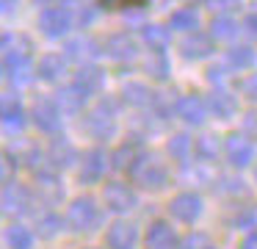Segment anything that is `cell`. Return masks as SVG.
Instances as JSON below:
<instances>
[{"label":"cell","instance_id":"1","mask_svg":"<svg viewBox=\"0 0 257 249\" xmlns=\"http://www.w3.org/2000/svg\"><path fill=\"white\" fill-rule=\"evenodd\" d=\"M34 44L23 33H6L3 36V69L12 83H28L36 75V64L31 58Z\"/></svg>","mask_w":257,"mask_h":249},{"label":"cell","instance_id":"2","mask_svg":"<svg viewBox=\"0 0 257 249\" xmlns=\"http://www.w3.org/2000/svg\"><path fill=\"white\" fill-rule=\"evenodd\" d=\"M130 183L139 188H147V191H161V188H166L169 183V166L163 163L158 155H141L139 163L130 169Z\"/></svg>","mask_w":257,"mask_h":249},{"label":"cell","instance_id":"3","mask_svg":"<svg viewBox=\"0 0 257 249\" xmlns=\"http://www.w3.org/2000/svg\"><path fill=\"white\" fill-rule=\"evenodd\" d=\"M64 219H67V227L72 232H91L94 227H100L102 210H100V205H97L94 197L83 194V197H75L72 202H69Z\"/></svg>","mask_w":257,"mask_h":249},{"label":"cell","instance_id":"4","mask_svg":"<svg viewBox=\"0 0 257 249\" xmlns=\"http://www.w3.org/2000/svg\"><path fill=\"white\" fill-rule=\"evenodd\" d=\"M169 216L180 224H196L205 213V199L199 197L196 191H180L169 199Z\"/></svg>","mask_w":257,"mask_h":249},{"label":"cell","instance_id":"5","mask_svg":"<svg viewBox=\"0 0 257 249\" xmlns=\"http://www.w3.org/2000/svg\"><path fill=\"white\" fill-rule=\"evenodd\" d=\"M75 25V17H72V9L64 3H56V6H47L45 11L39 14V31L50 39H61L72 31Z\"/></svg>","mask_w":257,"mask_h":249},{"label":"cell","instance_id":"6","mask_svg":"<svg viewBox=\"0 0 257 249\" xmlns=\"http://www.w3.org/2000/svg\"><path fill=\"white\" fill-rule=\"evenodd\" d=\"M102 202H105V210H111V213H130L139 205V197H136L130 183L111 180L102 186Z\"/></svg>","mask_w":257,"mask_h":249},{"label":"cell","instance_id":"7","mask_svg":"<svg viewBox=\"0 0 257 249\" xmlns=\"http://www.w3.org/2000/svg\"><path fill=\"white\" fill-rule=\"evenodd\" d=\"M180 246H183V238L177 235L172 221L155 219L144 230V249H180Z\"/></svg>","mask_w":257,"mask_h":249},{"label":"cell","instance_id":"8","mask_svg":"<svg viewBox=\"0 0 257 249\" xmlns=\"http://www.w3.org/2000/svg\"><path fill=\"white\" fill-rule=\"evenodd\" d=\"M111 163V155H105L100 147H91L80 155V169H78V180L83 186H94L105 177V169Z\"/></svg>","mask_w":257,"mask_h":249},{"label":"cell","instance_id":"9","mask_svg":"<svg viewBox=\"0 0 257 249\" xmlns=\"http://www.w3.org/2000/svg\"><path fill=\"white\" fill-rule=\"evenodd\" d=\"M83 127H86V133H89L91 138H97V141H108V138H113V133H116L113 111L105 108V103L97 105V108H91L89 114L83 116Z\"/></svg>","mask_w":257,"mask_h":249},{"label":"cell","instance_id":"10","mask_svg":"<svg viewBox=\"0 0 257 249\" xmlns=\"http://www.w3.org/2000/svg\"><path fill=\"white\" fill-rule=\"evenodd\" d=\"M139 227L127 219H116L105 227V246L108 249H136L139 246Z\"/></svg>","mask_w":257,"mask_h":249},{"label":"cell","instance_id":"11","mask_svg":"<svg viewBox=\"0 0 257 249\" xmlns=\"http://www.w3.org/2000/svg\"><path fill=\"white\" fill-rule=\"evenodd\" d=\"M224 155H227L229 166L246 169L249 163H254V144L243 133H229L227 141H224Z\"/></svg>","mask_w":257,"mask_h":249},{"label":"cell","instance_id":"12","mask_svg":"<svg viewBox=\"0 0 257 249\" xmlns=\"http://www.w3.org/2000/svg\"><path fill=\"white\" fill-rule=\"evenodd\" d=\"M34 122L42 133H58L61 130V108L53 97H36L34 103Z\"/></svg>","mask_w":257,"mask_h":249},{"label":"cell","instance_id":"13","mask_svg":"<svg viewBox=\"0 0 257 249\" xmlns=\"http://www.w3.org/2000/svg\"><path fill=\"white\" fill-rule=\"evenodd\" d=\"M100 53H102V47L91 36H75V39H69L67 47H64L67 61H75V64H80V66H91V61Z\"/></svg>","mask_w":257,"mask_h":249},{"label":"cell","instance_id":"14","mask_svg":"<svg viewBox=\"0 0 257 249\" xmlns=\"http://www.w3.org/2000/svg\"><path fill=\"white\" fill-rule=\"evenodd\" d=\"M102 53L111 55V58H116V61H127V58H133V55L139 53V42H136L127 31H119V33H111V36L105 39Z\"/></svg>","mask_w":257,"mask_h":249},{"label":"cell","instance_id":"15","mask_svg":"<svg viewBox=\"0 0 257 249\" xmlns=\"http://www.w3.org/2000/svg\"><path fill=\"white\" fill-rule=\"evenodd\" d=\"M174 111H177V116L183 122H188V125H202V122L207 119V100H202L199 94H185V97L177 100Z\"/></svg>","mask_w":257,"mask_h":249},{"label":"cell","instance_id":"16","mask_svg":"<svg viewBox=\"0 0 257 249\" xmlns=\"http://www.w3.org/2000/svg\"><path fill=\"white\" fill-rule=\"evenodd\" d=\"M31 208V191L20 183H6L3 186V210L6 216H14V213H25Z\"/></svg>","mask_w":257,"mask_h":249},{"label":"cell","instance_id":"17","mask_svg":"<svg viewBox=\"0 0 257 249\" xmlns=\"http://www.w3.org/2000/svg\"><path fill=\"white\" fill-rule=\"evenodd\" d=\"M36 194L47 205L58 202L64 197V188H61V180H58L56 169H36Z\"/></svg>","mask_w":257,"mask_h":249},{"label":"cell","instance_id":"18","mask_svg":"<svg viewBox=\"0 0 257 249\" xmlns=\"http://www.w3.org/2000/svg\"><path fill=\"white\" fill-rule=\"evenodd\" d=\"M180 50H183L185 58H207L213 53V36L202 31L185 33L183 42H180Z\"/></svg>","mask_w":257,"mask_h":249},{"label":"cell","instance_id":"19","mask_svg":"<svg viewBox=\"0 0 257 249\" xmlns=\"http://www.w3.org/2000/svg\"><path fill=\"white\" fill-rule=\"evenodd\" d=\"M86 100H89V94L80 86H75V83L58 89V94H56V103H58V108H61V114H80Z\"/></svg>","mask_w":257,"mask_h":249},{"label":"cell","instance_id":"20","mask_svg":"<svg viewBox=\"0 0 257 249\" xmlns=\"http://www.w3.org/2000/svg\"><path fill=\"white\" fill-rule=\"evenodd\" d=\"M67 72V55L64 53H45L36 64V75L47 83H56Z\"/></svg>","mask_w":257,"mask_h":249},{"label":"cell","instance_id":"21","mask_svg":"<svg viewBox=\"0 0 257 249\" xmlns=\"http://www.w3.org/2000/svg\"><path fill=\"white\" fill-rule=\"evenodd\" d=\"M207 111L216 114V119H232L238 114V97H232L224 89H216V92L207 97Z\"/></svg>","mask_w":257,"mask_h":249},{"label":"cell","instance_id":"22","mask_svg":"<svg viewBox=\"0 0 257 249\" xmlns=\"http://www.w3.org/2000/svg\"><path fill=\"white\" fill-rule=\"evenodd\" d=\"M141 155H144V152H141V147L136 141H124V144H119V147L111 152V166L116 172H127V175H130V169L139 163Z\"/></svg>","mask_w":257,"mask_h":249},{"label":"cell","instance_id":"23","mask_svg":"<svg viewBox=\"0 0 257 249\" xmlns=\"http://www.w3.org/2000/svg\"><path fill=\"white\" fill-rule=\"evenodd\" d=\"M78 160V149L67 141V138H56L47 149V163H53V169H67Z\"/></svg>","mask_w":257,"mask_h":249},{"label":"cell","instance_id":"24","mask_svg":"<svg viewBox=\"0 0 257 249\" xmlns=\"http://www.w3.org/2000/svg\"><path fill=\"white\" fill-rule=\"evenodd\" d=\"M75 86H80L86 94H97L105 86V72L100 66H80L75 75Z\"/></svg>","mask_w":257,"mask_h":249},{"label":"cell","instance_id":"25","mask_svg":"<svg viewBox=\"0 0 257 249\" xmlns=\"http://www.w3.org/2000/svg\"><path fill=\"white\" fill-rule=\"evenodd\" d=\"M64 227H67V219H61L56 210H45L42 216H36V232H39V238H45V241H50L58 232H64Z\"/></svg>","mask_w":257,"mask_h":249},{"label":"cell","instance_id":"26","mask_svg":"<svg viewBox=\"0 0 257 249\" xmlns=\"http://www.w3.org/2000/svg\"><path fill=\"white\" fill-rule=\"evenodd\" d=\"M3 122H6L9 130H23L25 127V108L12 94H3Z\"/></svg>","mask_w":257,"mask_h":249},{"label":"cell","instance_id":"27","mask_svg":"<svg viewBox=\"0 0 257 249\" xmlns=\"http://www.w3.org/2000/svg\"><path fill=\"white\" fill-rule=\"evenodd\" d=\"M169 28H172V31H183V33H194L196 28H199V14H196V9H188V6L174 9L172 17H169Z\"/></svg>","mask_w":257,"mask_h":249},{"label":"cell","instance_id":"28","mask_svg":"<svg viewBox=\"0 0 257 249\" xmlns=\"http://www.w3.org/2000/svg\"><path fill=\"white\" fill-rule=\"evenodd\" d=\"M6 243H9V249H34V232L25 224L14 221L6 230Z\"/></svg>","mask_w":257,"mask_h":249},{"label":"cell","instance_id":"29","mask_svg":"<svg viewBox=\"0 0 257 249\" xmlns=\"http://www.w3.org/2000/svg\"><path fill=\"white\" fill-rule=\"evenodd\" d=\"M227 61L232 69H249V66L257 64V50L249 47V44H238V47H229Z\"/></svg>","mask_w":257,"mask_h":249},{"label":"cell","instance_id":"30","mask_svg":"<svg viewBox=\"0 0 257 249\" xmlns=\"http://www.w3.org/2000/svg\"><path fill=\"white\" fill-rule=\"evenodd\" d=\"M210 36L216 39V42H232V39L238 36V22H235L232 17H216V20L210 22Z\"/></svg>","mask_w":257,"mask_h":249},{"label":"cell","instance_id":"31","mask_svg":"<svg viewBox=\"0 0 257 249\" xmlns=\"http://www.w3.org/2000/svg\"><path fill=\"white\" fill-rule=\"evenodd\" d=\"M141 39H144L152 50L161 53V50L169 47V39H172V36H169V31L163 25H144V28H141Z\"/></svg>","mask_w":257,"mask_h":249},{"label":"cell","instance_id":"32","mask_svg":"<svg viewBox=\"0 0 257 249\" xmlns=\"http://www.w3.org/2000/svg\"><path fill=\"white\" fill-rule=\"evenodd\" d=\"M122 100L127 105H147L152 100V92L144 83H127V86L122 89Z\"/></svg>","mask_w":257,"mask_h":249},{"label":"cell","instance_id":"33","mask_svg":"<svg viewBox=\"0 0 257 249\" xmlns=\"http://www.w3.org/2000/svg\"><path fill=\"white\" fill-rule=\"evenodd\" d=\"M191 149H194V138H188L185 133H177V136H172V141H169V155L177 158V160H185Z\"/></svg>","mask_w":257,"mask_h":249},{"label":"cell","instance_id":"34","mask_svg":"<svg viewBox=\"0 0 257 249\" xmlns=\"http://www.w3.org/2000/svg\"><path fill=\"white\" fill-rule=\"evenodd\" d=\"M180 249H218V246L213 243V238L207 235V232L194 230V232H188V235L183 238V246Z\"/></svg>","mask_w":257,"mask_h":249},{"label":"cell","instance_id":"35","mask_svg":"<svg viewBox=\"0 0 257 249\" xmlns=\"http://www.w3.org/2000/svg\"><path fill=\"white\" fill-rule=\"evenodd\" d=\"M147 72H150L155 80H166V77H169V61H166V55H163V53L150 55V61H147Z\"/></svg>","mask_w":257,"mask_h":249},{"label":"cell","instance_id":"36","mask_svg":"<svg viewBox=\"0 0 257 249\" xmlns=\"http://www.w3.org/2000/svg\"><path fill=\"white\" fill-rule=\"evenodd\" d=\"M194 152L199 155V158H216V155H218V141H216V136L194 138Z\"/></svg>","mask_w":257,"mask_h":249},{"label":"cell","instance_id":"37","mask_svg":"<svg viewBox=\"0 0 257 249\" xmlns=\"http://www.w3.org/2000/svg\"><path fill=\"white\" fill-rule=\"evenodd\" d=\"M205 6L210 11H218V14H224V11H232L240 6V0H205Z\"/></svg>","mask_w":257,"mask_h":249},{"label":"cell","instance_id":"38","mask_svg":"<svg viewBox=\"0 0 257 249\" xmlns=\"http://www.w3.org/2000/svg\"><path fill=\"white\" fill-rule=\"evenodd\" d=\"M243 136H249L251 141H257V111H249L243 116Z\"/></svg>","mask_w":257,"mask_h":249},{"label":"cell","instance_id":"39","mask_svg":"<svg viewBox=\"0 0 257 249\" xmlns=\"http://www.w3.org/2000/svg\"><path fill=\"white\" fill-rule=\"evenodd\" d=\"M240 92H243L249 100H254V103H257V72H254V75H249L243 83H240Z\"/></svg>","mask_w":257,"mask_h":249},{"label":"cell","instance_id":"40","mask_svg":"<svg viewBox=\"0 0 257 249\" xmlns=\"http://www.w3.org/2000/svg\"><path fill=\"white\" fill-rule=\"evenodd\" d=\"M240 249H257V230H249L240 241Z\"/></svg>","mask_w":257,"mask_h":249},{"label":"cell","instance_id":"41","mask_svg":"<svg viewBox=\"0 0 257 249\" xmlns=\"http://www.w3.org/2000/svg\"><path fill=\"white\" fill-rule=\"evenodd\" d=\"M207 80H210V83H221L224 80V66H210V69H207Z\"/></svg>","mask_w":257,"mask_h":249},{"label":"cell","instance_id":"42","mask_svg":"<svg viewBox=\"0 0 257 249\" xmlns=\"http://www.w3.org/2000/svg\"><path fill=\"white\" fill-rule=\"evenodd\" d=\"M243 28L249 33H254L257 36V11H251V14H246V20H243Z\"/></svg>","mask_w":257,"mask_h":249},{"label":"cell","instance_id":"43","mask_svg":"<svg viewBox=\"0 0 257 249\" xmlns=\"http://www.w3.org/2000/svg\"><path fill=\"white\" fill-rule=\"evenodd\" d=\"M100 6L105 11H116V9H122V0H100Z\"/></svg>","mask_w":257,"mask_h":249},{"label":"cell","instance_id":"44","mask_svg":"<svg viewBox=\"0 0 257 249\" xmlns=\"http://www.w3.org/2000/svg\"><path fill=\"white\" fill-rule=\"evenodd\" d=\"M122 6H127V9H144L147 0H122Z\"/></svg>","mask_w":257,"mask_h":249},{"label":"cell","instance_id":"45","mask_svg":"<svg viewBox=\"0 0 257 249\" xmlns=\"http://www.w3.org/2000/svg\"><path fill=\"white\" fill-rule=\"evenodd\" d=\"M39 3H50V0H36V6H39ZM61 3L67 6V0H61Z\"/></svg>","mask_w":257,"mask_h":249},{"label":"cell","instance_id":"46","mask_svg":"<svg viewBox=\"0 0 257 249\" xmlns=\"http://www.w3.org/2000/svg\"><path fill=\"white\" fill-rule=\"evenodd\" d=\"M169 3H172V0H169Z\"/></svg>","mask_w":257,"mask_h":249}]
</instances>
